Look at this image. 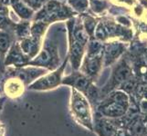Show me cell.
Returning a JSON list of instances; mask_svg holds the SVG:
<instances>
[{"label":"cell","mask_w":147,"mask_h":136,"mask_svg":"<svg viewBox=\"0 0 147 136\" xmlns=\"http://www.w3.org/2000/svg\"><path fill=\"white\" fill-rule=\"evenodd\" d=\"M71 112L76 120L84 126L92 129V120H90V108L87 101L85 100L83 95L80 94L76 89H72L71 96Z\"/></svg>","instance_id":"cell-1"},{"label":"cell","mask_w":147,"mask_h":136,"mask_svg":"<svg viewBox=\"0 0 147 136\" xmlns=\"http://www.w3.org/2000/svg\"><path fill=\"white\" fill-rule=\"evenodd\" d=\"M10 44H11V39L8 34L5 32H0V55L4 56L7 53Z\"/></svg>","instance_id":"cell-11"},{"label":"cell","mask_w":147,"mask_h":136,"mask_svg":"<svg viewBox=\"0 0 147 136\" xmlns=\"http://www.w3.org/2000/svg\"><path fill=\"white\" fill-rule=\"evenodd\" d=\"M100 111L102 112L103 114L107 115V116L111 117H115V116H119L121 115L124 113V103L119 102L118 100L114 99L113 103H110L103 105L102 107L100 108Z\"/></svg>","instance_id":"cell-7"},{"label":"cell","mask_w":147,"mask_h":136,"mask_svg":"<svg viewBox=\"0 0 147 136\" xmlns=\"http://www.w3.org/2000/svg\"><path fill=\"white\" fill-rule=\"evenodd\" d=\"M86 41L87 37L83 32V29L80 27H76L71 31V51H70V57L74 68L79 67Z\"/></svg>","instance_id":"cell-2"},{"label":"cell","mask_w":147,"mask_h":136,"mask_svg":"<svg viewBox=\"0 0 147 136\" xmlns=\"http://www.w3.org/2000/svg\"><path fill=\"white\" fill-rule=\"evenodd\" d=\"M100 54H89V57L84 65L85 72L89 75H94L97 74L100 66Z\"/></svg>","instance_id":"cell-8"},{"label":"cell","mask_w":147,"mask_h":136,"mask_svg":"<svg viewBox=\"0 0 147 136\" xmlns=\"http://www.w3.org/2000/svg\"><path fill=\"white\" fill-rule=\"evenodd\" d=\"M18 34H20V36H27V34L29 33V29L28 27V25H20V26L18 27Z\"/></svg>","instance_id":"cell-16"},{"label":"cell","mask_w":147,"mask_h":136,"mask_svg":"<svg viewBox=\"0 0 147 136\" xmlns=\"http://www.w3.org/2000/svg\"><path fill=\"white\" fill-rule=\"evenodd\" d=\"M65 65L66 63H64V64L61 65V67H59L53 73L47 74L46 76L38 79L36 82H34L28 88L31 90H48V89L57 87L62 82L61 76L64 71Z\"/></svg>","instance_id":"cell-4"},{"label":"cell","mask_w":147,"mask_h":136,"mask_svg":"<svg viewBox=\"0 0 147 136\" xmlns=\"http://www.w3.org/2000/svg\"><path fill=\"white\" fill-rule=\"evenodd\" d=\"M121 46H119L117 44H113L109 46L107 50H106V60H107V63L113 61L121 52Z\"/></svg>","instance_id":"cell-13"},{"label":"cell","mask_w":147,"mask_h":136,"mask_svg":"<svg viewBox=\"0 0 147 136\" xmlns=\"http://www.w3.org/2000/svg\"><path fill=\"white\" fill-rule=\"evenodd\" d=\"M130 74V70L128 67L126 66H121L119 67L114 74L113 76V82L114 84H120L121 82H123L124 80L128 77V75Z\"/></svg>","instance_id":"cell-12"},{"label":"cell","mask_w":147,"mask_h":136,"mask_svg":"<svg viewBox=\"0 0 147 136\" xmlns=\"http://www.w3.org/2000/svg\"><path fill=\"white\" fill-rule=\"evenodd\" d=\"M32 7H39L45 2V0H27Z\"/></svg>","instance_id":"cell-17"},{"label":"cell","mask_w":147,"mask_h":136,"mask_svg":"<svg viewBox=\"0 0 147 136\" xmlns=\"http://www.w3.org/2000/svg\"><path fill=\"white\" fill-rule=\"evenodd\" d=\"M11 4L14 10L16 11L20 17L23 18H28L31 17L32 10L27 6H25V4L21 2V0H11Z\"/></svg>","instance_id":"cell-10"},{"label":"cell","mask_w":147,"mask_h":136,"mask_svg":"<svg viewBox=\"0 0 147 136\" xmlns=\"http://www.w3.org/2000/svg\"><path fill=\"white\" fill-rule=\"evenodd\" d=\"M69 15V11L68 8H66L61 4L56 1L49 2L45 7L43 8L42 12L39 14L38 19H41L42 21H53L57 19H62L67 17Z\"/></svg>","instance_id":"cell-3"},{"label":"cell","mask_w":147,"mask_h":136,"mask_svg":"<svg viewBox=\"0 0 147 136\" xmlns=\"http://www.w3.org/2000/svg\"><path fill=\"white\" fill-rule=\"evenodd\" d=\"M62 83L66 84H69V85H71L72 87H74V89L79 90L80 92L90 94V88H92V85H90V80L80 74L76 73V74H70L69 76L66 77L64 80H62Z\"/></svg>","instance_id":"cell-6"},{"label":"cell","mask_w":147,"mask_h":136,"mask_svg":"<svg viewBox=\"0 0 147 136\" xmlns=\"http://www.w3.org/2000/svg\"><path fill=\"white\" fill-rule=\"evenodd\" d=\"M58 63V55L54 47L48 45L43 51L39 54L38 56L32 61L31 64L40 65V66H46L49 69H53Z\"/></svg>","instance_id":"cell-5"},{"label":"cell","mask_w":147,"mask_h":136,"mask_svg":"<svg viewBox=\"0 0 147 136\" xmlns=\"http://www.w3.org/2000/svg\"><path fill=\"white\" fill-rule=\"evenodd\" d=\"M71 4L72 6L75 7V8L79 10H83L87 6V0H73V1H71Z\"/></svg>","instance_id":"cell-14"},{"label":"cell","mask_w":147,"mask_h":136,"mask_svg":"<svg viewBox=\"0 0 147 136\" xmlns=\"http://www.w3.org/2000/svg\"><path fill=\"white\" fill-rule=\"evenodd\" d=\"M28 63V57H26L25 54L22 52L21 49L18 47H13L11 52H10L7 57V64H15L17 66H21L25 64Z\"/></svg>","instance_id":"cell-9"},{"label":"cell","mask_w":147,"mask_h":136,"mask_svg":"<svg viewBox=\"0 0 147 136\" xmlns=\"http://www.w3.org/2000/svg\"><path fill=\"white\" fill-rule=\"evenodd\" d=\"M96 36L99 38H105L107 36V28H105L102 25H100L96 31Z\"/></svg>","instance_id":"cell-15"}]
</instances>
